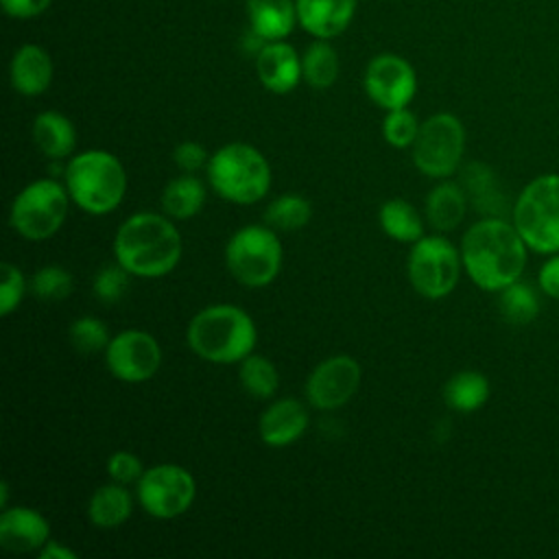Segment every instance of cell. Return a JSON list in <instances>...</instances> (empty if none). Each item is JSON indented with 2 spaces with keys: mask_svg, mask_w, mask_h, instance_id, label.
Masks as SVG:
<instances>
[{
  "mask_svg": "<svg viewBox=\"0 0 559 559\" xmlns=\"http://www.w3.org/2000/svg\"><path fill=\"white\" fill-rule=\"evenodd\" d=\"M526 242L502 216H485L461 238V260L467 277L483 290L500 293L522 277Z\"/></svg>",
  "mask_w": 559,
  "mask_h": 559,
  "instance_id": "cell-1",
  "label": "cell"
},
{
  "mask_svg": "<svg viewBox=\"0 0 559 559\" xmlns=\"http://www.w3.org/2000/svg\"><path fill=\"white\" fill-rule=\"evenodd\" d=\"M114 260L135 277L168 275L181 260L183 242L173 218L157 212H138L114 234Z\"/></svg>",
  "mask_w": 559,
  "mask_h": 559,
  "instance_id": "cell-2",
  "label": "cell"
},
{
  "mask_svg": "<svg viewBox=\"0 0 559 559\" xmlns=\"http://www.w3.org/2000/svg\"><path fill=\"white\" fill-rule=\"evenodd\" d=\"M186 343L199 358L214 365H238L253 354L258 328L247 310L234 304L201 308L186 328Z\"/></svg>",
  "mask_w": 559,
  "mask_h": 559,
  "instance_id": "cell-3",
  "label": "cell"
},
{
  "mask_svg": "<svg viewBox=\"0 0 559 559\" xmlns=\"http://www.w3.org/2000/svg\"><path fill=\"white\" fill-rule=\"evenodd\" d=\"M63 183L79 210L92 216H103L122 203L127 173L114 153L90 148L70 157L63 170Z\"/></svg>",
  "mask_w": 559,
  "mask_h": 559,
  "instance_id": "cell-4",
  "label": "cell"
},
{
  "mask_svg": "<svg viewBox=\"0 0 559 559\" xmlns=\"http://www.w3.org/2000/svg\"><path fill=\"white\" fill-rule=\"evenodd\" d=\"M210 188L236 205L262 201L271 188V166L266 157L247 142H229L210 155L205 166Z\"/></svg>",
  "mask_w": 559,
  "mask_h": 559,
  "instance_id": "cell-5",
  "label": "cell"
},
{
  "mask_svg": "<svg viewBox=\"0 0 559 559\" xmlns=\"http://www.w3.org/2000/svg\"><path fill=\"white\" fill-rule=\"evenodd\" d=\"M282 242L273 227L245 225L225 245V266L229 275L247 288H264L282 271Z\"/></svg>",
  "mask_w": 559,
  "mask_h": 559,
  "instance_id": "cell-6",
  "label": "cell"
},
{
  "mask_svg": "<svg viewBox=\"0 0 559 559\" xmlns=\"http://www.w3.org/2000/svg\"><path fill=\"white\" fill-rule=\"evenodd\" d=\"M513 225L528 249L559 251V175L548 173L528 181L515 199Z\"/></svg>",
  "mask_w": 559,
  "mask_h": 559,
  "instance_id": "cell-7",
  "label": "cell"
},
{
  "mask_svg": "<svg viewBox=\"0 0 559 559\" xmlns=\"http://www.w3.org/2000/svg\"><path fill=\"white\" fill-rule=\"evenodd\" d=\"M70 203L66 183L50 177L35 179L13 197L9 225L26 240H46L63 227Z\"/></svg>",
  "mask_w": 559,
  "mask_h": 559,
  "instance_id": "cell-8",
  "label": "cell"
},
{
  "mask_svg": "<svg viewBox=\"0 0 559 559\" xmlns=\"http://www.w3.org/2000/svg\"><path fill=\"white\" fill-rule=\"evenodd\" d=\"M461 269V249L441 234L421 236L411 245L406 260L408 282L426 299L448 297L459 284Z\"/></svg>",
  "mask_w": 559,
  "mask_h": 559,
  "instance_id": "cell-9",
  "label": "cell"
},
{
  "mask_svg": "<svg viewBox=\"0 0 559 559\" xmlns=\"http://www.w3.org/2000/svg\"><path fill=\"white\" fill-rule=\"evenodd\" d=\"M465 153V129L454 114H435L419 124L411 146L415 168L430 179H448L461 166Z\"/></svg>",
  "mask_w": 559,
  "mask_h": 559,
  "instance_id": "cell-10",
  "label": "cell"
},
{
  "mask_svg": "<svg viewBox=\"0 0 559 559\" xmlns=\"http://www.w3.org/2000/svg\"><path fill=\"white\" fill-rule=\"evenodd\" d=\"M135 498L148 515L173 520L192 507L197 498V480L177 463H159L144 469L135 483Z\"/></svg>",
  "mask_w": 559,
  "mask_h": 559,
  "instance_id": "cell-11",
  "label": "cell"
},
{
  "mask_svg": "<svg viewBox=\"0 0 559 559\" xmlns=\"http://www.w3.org/2000/svg\"><path fill=\"white\" fill-rule=\"evenodd\" d=\"M103 354L109 373L127 384L146 382L162 367V345L151 332L138 328L114 334Z\"/></svg>",
  "mask_w": 559,
  "mask_h": 559,
  "instance_id": "cell-12",
  "label": "cell"
},
{
  "mask_svg": "<svg viewBox=\"0 0 559 559\" xmlns=\"http://www.w3.org/2000/svg\"><path fill=\"white\" fill-rule=\"evenodd\" d=\"M360 365L347 354L321 360L306 378V400L317 411H336L345 406L360 386Z\"/></svg>",
  "mask_w": 559,
  "mask_h": 559,
  "instance_id": "cell-13",
  "label": "cell"
},
{
  "mask_svg": "<svg viewBox=\"0 0 559 559\" xmlns=\"http://www.w3.org/2000/svg\"><path fill=\"white\" fill-rule=\"evenodd\" d=\"M367 96L382 109L406 107L417 92V76L411 63L397 55H378L369 61L362 79Z\"/></svg>",
  "mask_w": 559,
  "mask_h": 559,
  "instance_id": "cell-14",
  "label": "cell"
},
{
  "mask_svg": "<svg viewBox=\"0 0 559 559\" xmlns=\"http://www.w3.org/2000/svg\"><path fill=\"white\" fill-rule=\"evenodd\" d=\"M308 411L299 400L280 397L262 411L258 419V435L269 448H286L301 439L308 428Z\"/></svg>",
  "mask_w": 559,
  "mask_h": 559,
  "instance_id": "cell-15",
  "label": "cell"
},
{
  "mask_svg": "<svg viewBox=\"0 0 559 559\" xmlns=\"http://www.w3.org/2000/svg\"><path fill=\"white\" fill-rule=\"evenodd\" d=\"M50 539L48 520L31 507H7L0 515V546L9 552H37Z\"/></svg>",
  "mask_w": 559,
  "mask_h": 559,
  "instance_id": "cell-16",
  "label": "cell"
},
{
  "mask_svg": "<svg viewBox=\"0 0 559 559\" xmlns=\"http://www.w3.org/2000/svg\"><path fill=\"white\" fill-rule=\"evenodd\" d=\"M255 72L260 83L273 94H288L297 87L301 76V59L295 48L280 41H269L255 55Z\"/></svg>",
  "mask_w": 559,
  "mask_h": 559,
  "instance_id": "cell-17",
  "label": "cell"
},
{
  "mask_svg": "<svg viewBox=\"0 0 559 559\" xmlns=\"http://www.w3.org/2000/svg\"><path fill=\"white\" fill-rule=\"evenodd\" d=\"M11 85L22 96H39L50 87L52 81V59L50 55L35 46L26 44L15 50L9 68Z\"/></svg>",
  "mask_w": 559,
  "mask_h": 559,
  "instance_id": "cell-18",
  "label": "cell"
},
{
  "mask_svg": "<svg viewBox=\"0 0 559 559\" xmlns=\"http://www.w3.org/2000/svg\"><path fill=\"white\" fill-rule=\"evenodd\" d=\"M299 24L319 39L334 37L352 22L356 0H297Z\"/></svg>",
  "mask_w": 559,
  "mask_h": 559,
  "instance_id": "cell-19",
  "label": "cell"
},
{
  "mask_svg": "<svg viewBox=\"0 0 559 559\" xmlns=\"http://www.w3.org/2000/svg\"><path fill=\"white\" fill-rule=\"evenodd\" d=\"M133 513V496L127 485L107 483L94 489L87 502V518L100 531L120 528Z\"/></svg>",
  "mask_w": 559,
  "mask_h": 559,
  "instance_id": "cell-20",
  "label": "cell"
},
{
  "mask_svg": "<svg viewBox=\"0 0 559 559\" xmlns=\"http://www.w3.org/2000/svg\"><path fill=\"white\" fill-rule=\"evenodd\" d=\"M465 210H467L465 188L454 181L443 179L426 197V218L430 227H435L439 234L456 229L465 218Z\"/></svg>",
  "mask_w": 559,
  "mask_h": 559,
  "instance_id": "cell-21",
  "label": "cell"
},
{
  "mask_svg": "<svg viewBox=\"0 0 559 559\" xmlns=\"http://www.w3.org/2000/svg\"><path fill=\"white\" fill-rule=\"evenodd\" d=\"M33 142L48 159H66L74 153L76 129L59 111H41L33 120Z\"/></svg>",
  "mask_w": 559,
  "mask_h": 559,
  "instance_id": "cell-22",
  "label": "cell"
},
{
  "mask_svg": "<svg viewBox=\"0 0 559 559\" xmlns=\"http://www.w3.org/2000/svg\"><path fill=\"white\" fill-rule=\"evenodd\" d=\"M207 199L205 183L194 173L173 177L162 190V210L173 221H188L197 216Z\"/></svg>",
  "mask_w": 559,
  "mask_h": 559,
  "instance_id": "cell-23",
  "label": "cell"
},
{
  "mask_svg": "<svg viewBox=\"0 0 559 559\" xmlns=\"http://www.w3.org/2000/svg\"><path fill=\"white\" fill-rule=\"evenodd\" d=\"M251 28L266 41L284 39L297 20V4L293 0H247Z\"/></svg>",
  "mask_w": 559,
  "mask_h": 559,
  "instance_id": "cell-24",
  "label": "cell"
},
{
  "mask_svg": "<svg viewBox=\"0 0 559 559\" xmlns=\"http://www.w3.org/2000/svg\"><path fill=\"white\" fill-rule=\"evenodd\" d=\"M378 225L380 229L397 242L413 245L424 234V218L417 207L404 199H389L378 210Z\"/></svg>",
  "mask_w": 559,
  "mask_h": 559,
  "instance_id": "cell-25",
  "label": "cell"
},
{
  "mask_svg": "<svg viewBox=\"0 0 559 559\" xmlns=\"http://www.w3.org/2000/svg\"><path fill=\"white\" fill-rule=\"evenodd\" d=\"M489 380L474 369L456 371L445 384H443V400L448 408L456 413H474L485 406L489 400Z\"/></svg>",
  "mask_w": 559,
  "mask_h": 559,
  "instance_id": "cell-26",
  "label": "cell"
},
{
  "mask_svg": "<svg viewBox=\"0 0 559 559\" xmlns=\"http://www.w3.org/2000/svg\"><path fill=\"white\" fill-rule=\"evenodd\" d=\"M465 194L474 201L478 212L504 218V194L500 192L491 168H487L485 164H469L465 170Z\"/></svg>",
  "mask_w": 559,
  "mask_h": 559,
  "instance_id": "cell-27",
  "label": "cell"
},
{
  "mask_svg": "<svg viewBox=\"0 0 559 559\" xmlns=\"http://www.w3.org/2000/svg\"><path fill=\"white\" fill-rule=\"evenodd\" d=\"M238 380L251 397L271 400L280 386V371L266 356L249 354L238 362Z\"/></svg>",
  "mask_w": 559,
  "mask_h": 559,
  "instance_id": "cell-28",
  "label": "cell"
},
{
  "mask_svg": "<svg viewBox=\"0 0 559 559\" xmlns=\"http://www.w3.org/2000/svg\"><path fill=\"white\" fill-rule=\"evenodd\" d=\"M312 218V205L306 197L297 192H286L275 197L264 210V223L275 231H297L304 229Z\"/></svg>",
  "mask_w": 559,
  "mask_h": 559,
  "instance_id": "cell-29",
  "label": "cell"
},
{
  "mask_svg": "<svg viewBox=\"0 0 559 559\" xmlns=\"http://www.w3.org/2000/svg\"><path fill=\"white\" fill-rule=\"evenodd\" d=\"M498 310L507 323L526 325L539 314V297L528 284L518 280L500 290Z\"/></svg>",
  "mask_w": 559,
  "mask_h": 559,
  "instance_id": "cell-30",
  "label": "cell"
},
{
  "mask_svg": "<svg viewBox=\"0 0 559 559\" xmlns=\"http://www.w3.org/2000/svg\"><path fill=\"white\" fill-rule=\"evenodd\" d=\"M301 76L310 87L325 90L338 76L336 50L325 41H314L301 57Z\"/></svg>",
  "mask_w": 559,
  "mask_h": 559,
  "instance_id": "cell-31",
  "label": "cell"
},
{
  "mask_svg": "<svg viewBox=\"0 0 559 559\" xmlns=\"http://www.w3.org/2000/svg\"><path fill=\"white\" fill-rule=\"evenodd\" d=\"M74 288L72 273L59 264H46L28 280V290L39 301H63Z\"/></svg>",
  "mask_w": 559,
  "mask_h": 559,
  "instance_id": "cell-32",
  "label": "cell"
},
{
  "mask_svg": "<svg viewBox=\"0 0 559 559\" xmlns=\"http://www.w3.org/2000/svg\"><path fill=\"white\" fill-rule=\"evenodd\" d=\"M68 338L72 343V347L83 354V356H92V354H100L107 349L111 336H109V328L105 325V321L96 319V317H79L70 323L68 328Z\"/></svg>",
  "mask_w": 559,
  "mask_h": 559,
  "instance_id": "cell-33",
  "label": "cell"
},
{
  "mask_svg": "<svg viewBox=\"0 0 559 559\" xmlns=\"http://www.w3.org/2000/svg\"><path fill=\"white\" fill-rule=\"evenodd\" d=\"M417 133H419V122L411 109L400 107V109L386 111L382 122V135L393 148H411Z\"/></svg>",
  "mask_w": 559,
  "mask_h": 559,
  "instance_id": "cell-34",
  "label": "cell"
},
{
  "mask_svg": "<svg viewBox=\"0 0 559 559\" xmlns=\"http://www.w3.org/2000/svg\"><path fill=\"white\" fill-rule=\"evenodd\" d=\"M129 277L131 273L114 260L111 264L100 266L94 275V295L100 304H118L129 290Z\"/></svg>",
  "mask_w": 559,
  "mask_h": 559,
  "instance_id": "cell-35",
  "label": "cell"
},
{
  "mask_svg": "<svg viewBox=\"0 0 559 559\" xmlns=\"http://www.w3.org/2000/svg\"><path fill=\"white\" fill-rule=\"evenodd\" d=\"M28 290V280L22 269L13 262H2L0 266V314L9 317L22 304Z\"/></svg>",
  "mask_w": 559,
  "mask_h": 559,
  "instance_id": "cell-36",
  "label": "cell"
},
{
  "mask_svg": "<svg viewBox=\"0 0 559 559\" xmlns=\"http://www.w3.org/2000/svg\"><path fill=\"white\" fill-rule=\"evenodd\" d=\"M144 469L146 467L142 465V461L129 450H116L107 459V474L114 483H120V485L138 483L140 476L144 474Z\"/></svg>",
  "mask_w": 559,
  "mask_h": 559,
  "instance_id": "cell-37",
  "label": "cell"
},
{
  "mask_svg": "<svg viewBox=\"0 0 559 559\" xmlns=\"http://www.w3.org/2000/svg\"><path fill=\"white\" fill-rule=\"evenodd\" d=\"M173 162L177 164V168L181 173H197L201 168L207 166L210 162V155L205 151L203 144L194 142V140H186V142H179L173 151Z\"/></svg>",
  "mask_w": 559,
  "mask_h": 559,
  "instance_id": "cell-38",
  "label": "cell"
},
{
  "mask_svg": "<svg viewBox=\"0 0 559 559\" xmlns=\"http://www.w3.org/2000/svg\"><path fill=\"white\" fill-rule=\"evenodd\" d=\"M537 282L544 295L559 299V251L550 253V258L539 266Z\"/></svg>",
  "mask_w": 559,
  "mask_h": 559,
  "instance_id": "cell-39",
  "label": "cell"
},
{
  "mask_svg": "<svg viewBox=\"0 0 559 559\" xmlns=\"http://www.w3.org/2000/svg\"><path fill=\"white\" fill-rule=\"evenodd\" d=\"M4 13L11 17H35L44 13L50 4V0H0Z\"/></svg>",
  "mask_w": 559,
  "mask_h": 559,
  "instance_id": "cell-40",
  "label": "cell"
},
{
  "mask_svg": "<svg viewBox=\"0 0 559 559\" xmlns=\"http://www.w3.org/2000/svg\"><path fill=\"white\" fill-rule=\"evenodd\" d=\"M39 559H76V550H72L70 546H63L61 542L48 539L39 550H37Z\"/></svg>",
  "mask_w": 559,
  "mask_h": 559,
  "instance_id": "cell-41",
  "label": "cell"
},
{
  "mask_svg": "<svg viewBox=\"0 0 559 559\" xmlns=\"http://www.w3.org/2000/svg\"><path fill=\"white\" fill-rule=\"evenodd\" d=\"M0 507L2 509H7L9 507V485H7V480H2V485H0Z\"/></svg>",
  "mask_w": 559,
  "mask_h": 559,
  "instance_id": "cell-42",
  "label": "cell"
}]
</instances>
